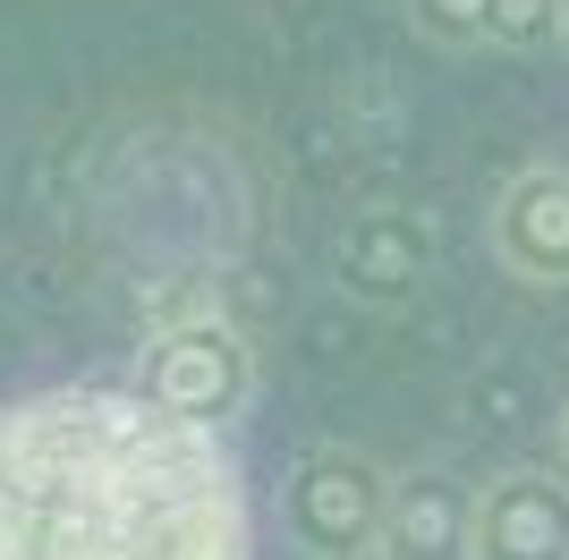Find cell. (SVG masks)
Instances as JSON below:
<instances>
[{"mask_svg":"<svg viewBox=\"0 0 569 560\" xmlns=\"http://www.w3.org/2000/svg\"><path fill=\"white\" fill-rule=\"evenodd\" d=\"M0 560H256L247 467L137 382L0 399Z\"/></svg>","mask_w":569,"mask_h":560,"instance_id":"obj_1","label":"cell"},{"mask_svg":"<svg viewBox=\"0 0 569 560\" xmlns=\"http://www.w3.org/2000/svg\"><path fill=\"white\" fill-rule=\"evenodd\" d=\"M137 391L153 408H170V417L230 433V417L256 399V349H247V331L213 298H196V306H179V314H162V323L144 331Z\"/></svg>","mask_w":569,"mask_h":560,"instance_id":"obj_2","label":"cell"},{"mask_svg":"<svg viewBox=\"0 0 569 560\" xmlns=\"http://www.w3.org/2000/svg\"><path fill=\"white\" fill-rule=\"evenodd\" d=\"M391 484L366 450H307L281 484V527L307 560H375L382 518H391Z\"/></svg>","mask_w":569,"mask_h":560,"instance_id":"obj_3","label":"cell"},{"mask_svg":"<svg viewBox=\"0 0 569 560\" xmlns=\"http://www.w3.org/2000/svg\"><path fill=\"white\" fill-rule=\"evenodd\" d=\"M468 560H569V476L510 467L476 492Z\"/></svg>","mask_w":569,"mask_h":560,"instance_id":"obj_4","label":"cell"},{"mask_svg":"<svg viewBox=\"0 0 569 560\" xmlns=\"http://www.w3.org/2000/svg\"><path fill=\"white\" fill-rule=\"evenodd\" d=\"M493 256L536 289H569V162H536L493 196Z\"/></svg>","mask_w":569,"mask_h":560,"instance_id":"obj_5","label":"cell"},{"mask_svg":"<svg viewBox=\"0 0 569 560\" xmlns=\"http://www.w3.org/2000/svg\"><path fill=\"white\" fill-rule=\"evenodd\" d=\"M476 536V484L426 467L391 484V518H382V560H468Z\"/></svg>","mask_w":569,"mask_h":560,"instance_id":"obj_6","label":"cell"},{"mask_svg":"<svg viewBox=\"0 0 569 560\" xmlns=\"http://www.w3.org/2000/svg\"><path fill=\"white\" fill-rule=\"evenodd\" d=\"M340 263L366 298H400L408 280H426V238H408L400 212H366L349 238H340Z\"/></svg>","mask_w":569,"mask_h":560,"instance_id":"obj_7","label":"cell"},{"mask_svg":"<svg viewBox=\"0 0 569 560\" xmlns=\"http://www.w3.org/2000/svg\"><path fill=\"white\" fill-rule=\"evenodd\" d=\"M408 18L426 43H451V51H476L501 34V0H408Z\"/></svg>","mask_w":569,"mask_h":560,"instance_id":"obj_8","label":"cell"},{"mask_svg":"<svg viewBox=\"0 0 569 560\" xmlns=\"http://www.w3.org/2000/svg\"><path fill=\"white\" fill-rule=\"evenodd\" d=\"M561 459H569V408H561Z\"/></svg>","mask_w":569,"mask_h":560,"instance_id":"obj_9","label":"cell"},{"mask_svg":"<svg viewBox=\"0 0 569 560\" xmlns=\"http://www.w3.org/2000/svg\"><path fill=\"white\" fill-rule=\"evenodd\" d=\"M561 43H569V0H561Z\"/></svg>","mask_w":569,"mask_h":560,"instance_id":"obj_10","label":"cell"}]
</instances>
